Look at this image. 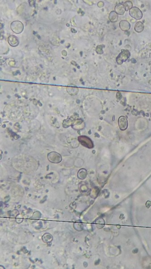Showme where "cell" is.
Wrapping results in <instances>:
<instances>
[{"mask_svg":"<svg viewBox=\"0 0 151 269\" xmlns=\"http://www.w3.org/2000/svg\"><path fill=\"white\" fill-rule=\"evenodd\" d=\"M144 25L143 22H142L141 21H138L135 24V27H134V30H135V31L137 33H139L142 32L144 31Z\"/></svg>","mask_w":151,"mask_h":269,"instance_id":"cell-10","label":"cell"},{"mask_svg":"<svg viewBox=\"0 0 151 269\" xmlns=\"http://www.w3.org/2000/svg\"><path fill=\"white\" fill-rule=\"evenodd\" d=\"M120 28L123 31L127 32L131 28L130 23L126 20H122L120 22Z\"/></svg>","mask_w":151,"mask_h":269,"instance_id":"cell-7","label":"cell"},{"mask_svg":"<svg viewBox=\"0 0 151 269\" xmlns=\"http://www.w3.org/2000/svg\"><path fill=\"white\" fill-rule=\"evenodd\" d=\"M67 91L68 92L69 94H70V95H75L77 94V93L78 92V89L77 88H74V87L69 88V87L67 89Z\"/></svg>","mask_w":151,"mask_h":269,"instance_id":"cell-13","label":"cell"},{"mask_svg":"<svg viewBox=\"0 0 151 269\" xmlns=\"http://www.w3.org/2000/svg\"><path fill=\"white\" fill-rule=\"evenodd\" d=\"M131 63H132V64H135V63H136V62H137V61H136V60L135 59H133H133H132L131 60Z\"/></svg>","mask_w":151,"mask_h":269,"instance_id":"cell-18","label":"cell"},{"mask_svg":"<svg viewBox=\"0 0 151 269\" xmlns=\"http://www.w3.org/2000/svg\"><path fill=\"white\" fill-rule=\"evenodd\" d=\"M104 4L103 2H102V1H100V2H98V7H99V8H102V7L104 6Z\"/></svg>","mask_w":151,"mask_h":269,"instance_id":"cell-16","label":"cell"},{"mask_svg":"<svg viewBox=\"0 0 151 269\" xmlns=\"http://www.w3.org/2000/svg\"><path fill=\"white\" fill-rule=\"evenodd\" d=\"M118 125L121 130H125L127 128L128 122L127 120L124 116H121L118 119Z\"/></svg>","mask_w":151,"mask_h":269,"instance_id":"cell-5","label":"cell"},{"mask_svg":"<svg viewBox=\"0 0 151 269\" xmlns=\"http://www.w3.org/2000/svg\"><path fill=\"white\" fill-rule=\"evenodd\" d=\"M96 52L98 54H102L103 53V48L101 45H98L96 48Z\"/></svg>","mask_w":151,"mask_h":269,"instance_id":"cell-14","label":"cell"},{"mask_svg":"<svg viewBox=\"0 0 151 269\" xmlns=\"http://www.w3.org/2000/svg\"><path fill=\"white\" fill-rule=\"evenodd\" d=\"M129 14L132 18L137 20L142 19L143 17L142 12L137 7H133L129 11Z\"/></svg>","mask_w":151,"mask_h":269,"instance_id":"cell-2","label":"cell"},{"mask_svg":"<svg viewBox=\"0 0 151 269\" xmlns=\"http://www.w3.org/2000/svg\"><path fill=\"white\" fill-rule=\"evenodd\" d=\"M8 42L10 45L13 47L17 46L19 44V40L18 38L14 35H11L9 36L8 39Z\"/></svg>","mask_w":151,"mask_h":269,"instance_id":"cell-9","label":"cell"},{"mask_svg":"<svg viewBox=\"0 0 151 269\" xmlns=\"http://www.w3.org/2000/svg\"><path fill=\"white\" fill-rule=\"evenodd\" d=\"M62 54H63L64 56H66V55H67V52H66L65 51H63L62 52Z\"/></svg>","mask_w":151,"mask_h":269,"instance_id":"cell-19","label":"cell"},{"mask_svg":"<svg viewBox=\"0 0 151 269\" xmlns=\"http://www.w3.org/2000/svg\"><path fill=\"white\" fill-rule=\"evenodd\" d=\"M109 19L111 22H116L118 20V14L115 11H112L109 14Z\"/></svg>","mask_w":151,"mask_h":269,"instance_id":"cell-11","label":"cell"},{"mask_svg":"<svg viewBox=\"0 0 151 269\" xmlns=\"http://www.w3.org/2000/svg\"><path fill=\"white\" fill-rule=\"evenodd\" d=\"M125 11L126 10L124 4L119 3L115 7V12L119 15H123L125 13Z\"/></svg>","mask_w":151,"mask_h":269,"instance_id":"cell-8","label":"cell"},{"mask_svg":"<svg viewBox=\"0 0 151 269\" xmlns=\"http://www.w3.org/2000/svg\"><path fill=\"white\" fill-rule=\"evenodd\" d=\"M89 139V138L87 136H81L79 137V140L83 146L91 148L93 147V143L91 139L88 141Z\"/></svg>","mask_w":151,"mask_h":269,"instance_id":"cell-6","label":"cell"},{"mask_svg":"<svg viewBox=\"0 0 151 269\" xmlns=\"http://www.w3.org/2000/svg\"><path fill=\"white\" fill-rule=\"evenodd\" d=\"M124 7L125 8L126 11H130L133 7V3L130 1H126L125 2H124Z\"/></svg>","mask_w":151,"mask_h":269,"instance_id":"cell-12","label":"cell"},{"mask_svg":"<svg viewBox=\"0 0 151 269\" xmlns=\"http://www.w3.org/2000/svg\"><path fill=\"white\" fill-rule=\"evenodd\" d=\"M116 98L118 100H121L122 98V95L120 92H118L116 93Z\"/></svg>","mask_w":151,"mask_h":269,"instance_id":"cell-15","label":"cell"},{"mask_svg":"<svg viewBox=\"0 0 151 269\" xmlns=\"http://www.w3.org/2000/svg\"><path fill=\"white\" fill-rule=\"evenodd\" d=\"M48 160L53 163H59L61 161V156L56 152H52L48 155Z\"/></svg>","mask_w":151,"mask_h":269,"instance_id":"cell-4","label":"cell"},{"mask_svg":"<svg viewBox=\"0 0 151 269\" xmlns=\"http://www.w3.org/2000/svg\"><path fill=\"white\" fill-rule=\"evenodd\" d=\"M131 53L127 50H122L119 56L116 57V61L119 65H121L124 62H126L130 57Z\"/></svg>","mask_w":151,"mask_h":269,"instance_id":"cell-1","label":"cell"},{"mask_svg":"<svg viewBox=\"0 0 151 269\" xmlns=\"http://www.w3.org/2000/svg\"><path fill=\"white\" fill-rule=\"evenodd\" d=\"M150 117H151V114H150Z\"/></svg>","mask_w":151,"mask_h":269,"instance_id":"cell-20","label":"cell"},{"mask_svg":"<svg viewBox=\"0 0 151 269\" xmlns=\"http://www.w3.org/2000/svg\"><path fill=\"white\" fill-rule=\"evenodd\" d=\"M151 206V202L150 201H147L146 202V207L147 208H149V207Z\"/></svg>","mask_w":151,"mask_h":269,"instance_id":"cell-17","label":"cell"},{"mask_svg":"<svg viewBox=\"0 0 151 269\" xmlns=\"http://www.w3.org/2000/svg\"><path fill=\"white\" fill-rule=\"evenodd\" d=\"M11 28L14 32L17 34H20L23 31L24 26L22 22L19 21H16L12 23Z\"/></svg>","mask_w":151,"mask_h":269,"instance_id":"cell-3","label":"cell"}]
</instances>
